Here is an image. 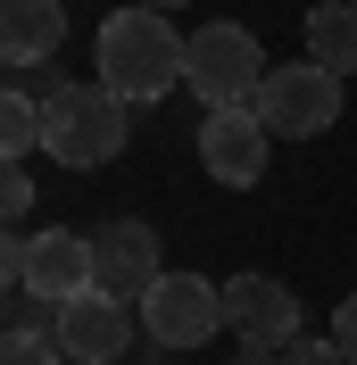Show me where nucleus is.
<instances>
[{
  "instance_id": "6ab92c4d",
  "label": "nucleus",
  "mask_w": 357,
  "mask_h": 365,
  "mask_svg": "<svg viewBox=\"0 0 357 365\" xmlns=\"http://www.w3.org/2000/svg\"><path fill=\"white\" fill-rule=\"evenodd\" d=\"M134 9H158V17H175V9H183V0H134Z\"/></svg>"
},
{
  "instance_id": "0eeeda50",
  "label": "nucleus",
  "mask_w": 357,
  "mask_h": 365,
  "mask_svg": "<svg viewBox=\"0 0 357 365\" xmlns=\"http://www.w3.org/2000/svg\"><path fill=\"white\" fill-rule=\"evenodd\" d=\"M224 324L241 332V349L274 357V349L299 341V291L274 282V274H233V282H224Z\"/></svg>"
},
{
  "instance_id": "aec40b11",
  "label": "nucleus",
  "mask_w": 357,
  "mask_h": 365,
  "mask_svg": "<svg viewBox=\"0 0 357 365\" xmlns=\"http://www.w3.org/2000/svg\"><path fill=\"white\" fill-rule=\"evenodd\" d=\"M224 365H274V357H258V349H249V357H224Z\"/></svg>"
},
{
  "instance_id": "6e6552de",
  "label": "nucleus",
  "mask_w": 357,
  "mask_h": 365,
  "mask_svg": "<svg viewBox=\"0 0 357 365\" xmlns=\"http://www.w3.org/2000/svg\"><path fill=\"white\" fill-rule=\"evenodd\" d=\"M134 324H141V307H125V299H109V291H84V299H67V307L50 316V332H59V349H67L75 365H116L134 349Z\"/></svg>"
},
{
  "instance_id": "a211bd4d",
  "label": "nucleus",
  "mask_w": 357,
  "mask_h": 365,
  "mask_svg": "<svg viewBox=\"0 0 357 365\" xmlns=\"http://www.w3.org/2000/svg\"><path fill=\"white\" fill-rule=\"evenodd\" d=\"M333 349H341V365H357V291L333 307Z\"/></svg>"
},
{
  "instance_id": "f257e3e1",
  "label": "nucleus",
  "mask_w": 357,
  "mask_h": 365,
  "mask_svg": "<svg viewBox=\"0 0 357 365\" xmlns=\"http://www.w3.org/2000/svg\"><path fill=\"white\" fill-rule=\"evenodd\" d=\"M100 83L125 100V108H150L183 83V34L158 9H109L100 17Z\"/></svg>"
},
{
  "instance_id": "ddd939ff",
  "label": "nucleus",
  "mask_w": 357,
  "mask_h": 365,
  "mask_svg": "<svg viewBox=\"0 0 357 365\" xmlns=\"http://www.w3.org/2000/svg\"><path fill=\"white\" fill-rule=\"evenodd\" d=\"M42 150V100L25 83H0V158H25Z\"/></svg>"
},
{
  "instance_id": "1a4fd4ad",
  "label": "nucleus",
  "mask_w": 357,
  "mask_h": 365,
  "mask_svg": "<svg viewBox=\"0 0 357 365\" xmlns=\"http://www.w3.org/2000/svg\"><path fill=\"white\" fill-rule=\"evenodd\" d=\"M266 150H274V133L258 125V108H208L200 116V166L224 191H249L266 175Z\"/></svg>"
},
{
  "instance_id": "20e7f679",
  "label": "nucleus",
  "mask_w": 357,
  "mask_h": 365,
  "mask_svg": "<svg viewBox=\"0 0 357 365\" xmlns=\"http://www.w3.org/2000/svg\"><path fill=\"white\" fill-rule=\"evenodd\" d=\"M258 125H266L274 141H308V133H333L341 125V75H324L316 58H283V67H266V83H258Z\"/></svg>"
},
{
  "instance_id": "dca6fc26",
  "label": "nucleus",
  "mask_w": 357,
  "mask_h": 365,
  "mask_svg": "<svg viewBox=\"0 0 357 365\" xmlns=\"http://www.w3.org/2000/svg\"><path fill=\"white\" fill-rule=\"evenodd\" d=\"M274 365H341V349H333V332H299L291 349H274Z\"/></svg>"
},
{
  "instance_id": "4468645a",
  "label": "nucleus",
  "mask_w": 357,
  "mask_h": 365,
  "mask_svg": "<svg viewBox=\"0 0 357 365\" xmlns=\"http://www.w3.org/2000/svg\"><path fill=\"white\" fill-rule=\"evenodd\" d=\"M67 349H59V332H42V324H9L0 332V365H59Z\"/></svg>"
},
{
  "instance_id": "423d86ee",
  "label": "nucleus",
  "mask_w": 357,
  "mask_h": 365,
  "mask_svg": "<svg viewBox=\"0 0 357 365\" xmlns=\"http://www.w3.org/2000/svg\"><path fill=\"white\" fill-rule=\"evenodd\" d=\"M158 274H166V257H158V225L116 216V225L91 232V291H109V299H125V307H141V299L158 291Z\"/></svg>"
},
{
  "instance_id": "9b49d317",
  "label": "nucleus",
  "mask_w": 357,
  "mask_h": 365,
  "mask_svg": "<svg viewBox=\"0 0 357 365\" xmlns=\"http://www.w3.org/2000/svg\"><path fill=\"white\" fill-rule=\"evenodd\" d=\"M67 42V0H0V67H50Z\"/></svg>"
},
{
  "instance_id": "7ed1b4c3",
  "label": "nucleus",
  "mask_w": 357,
  "mask_h": 365,
  "mask_svg": "<svg viewBox=\"0 0 357 365\" xmlns=\"http://www.w3.org/2000/svg\"><path fill=\"white\" fill-rule=\"evenodd\" d=\"M266 50H258V34L233 17L200 25V34H183V91H200L208 108H249L258 100V83H266Z\"/></svg>"
},
{
  "instance_id": "2eb2a0df",
  "label": "nucleus",
  "mask_w": 357,
  "mask_h": 365,
  "mask_svg": "<svg viewBox=\"0 0 357 365\" xmlns=\"http://www.w3.org/2000/svg\"><path fill=\"white\" fill-rule=\"evenodd\" d=\"M17 216H34V175H25V158H0V225H17Z\"/></svg>"
},
{
  "instance_id": "f3484780",
  "label": "nucleus",
  "mask_w": 357,
  "mask_h": 365,
  "mask_svg": "<svg viewBox=\"0 0 357 365\" xmlns=\"http://www.w3.org/2000/svg\"><path fill=\"white\" fill-rule=\"evenodd\" d=\"M25 282V241H17V225H0V299Z\"/></svg>"
},
{
  "instance_id": "f03ea898",
  "label": "nucleus",
  "mask_w": 357,
  "mask_h": 365,
  "mask_svg": "<svg viewBox=\"0 0 357 365\" xmlns=\"http://www.w3.org/2000/svg\"><path fill=\"white\" fill-rule=\"evenodd\" d=\"M125 133H134V108L116 100L109 83H59L42 100V150L75 175H100V166L125 158Z\"/></svg>"
},
{
  "instance_id": "f8f14e48",
  "label": "nucleus",
  "mask_w": 357,
  "mask_h": 365,
  "mask_svg": "<svg viewBox=\"0 0 357 365\" xmlns=\"http://www.w3.org/2000/svg\"><path fill=\"white\" fill-rule=\"evenodd\" d=\"M308 58L341 83L357 75V0H316L308 9Z\"/></svg>"
},
{
  "instance_id": "39448f33",
  "label": "nucleus",
  "mask_w": 357,
  "mask_h": 365,
  "mask_svg": "<svg viewBox=\"0 0 357 365\" xmlns=\"http://www.w3.org/2000/svg\"><path fill=\"white\" fill-rule=\"evenodd\" d=\"M141 332H150L158 349H208L224 332V282H208V274H158V291L141 299Z\"/></svg>"
},
{
  "instance_id": "9d476101",
  "label": "nucleus",
  "mask_w": 357,
  "mask_h": 365,
  "mask_svg": "<svg viewBox=\"0 0 357 365\" xmlns=\"http://www.w3.org/2000/svg\"><path fill=\"white\" fill-rule=\"evenodd\" d=\"M25 291L50 299V307L84 299V291H91V241H84V232H67V225L34 232V241H25Z\"/></svg>"
}]
</instances>
